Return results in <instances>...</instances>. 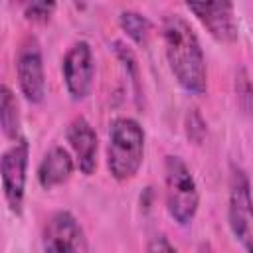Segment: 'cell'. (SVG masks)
<instances>
[{
  "label": "cell",
  "instance_id": "cell-7",
  "mask_svg": "<svg viewBox=\"0 0 253 253\" xmlns=\"http://www.w3.org/2000/svg\"><path fill=\"white\" fill-rule=\"evenodd\" d=\"M16 77L22 97L32 103L40 105L45 99L47 85H45V67H43V53L42 45L36 36H26L16 53Z\"/></svg>",
  "mask_w": 253,
  "mask_h": 253
},
{
  "label": "cell",
  "instance_id": "cell-6",
  "mask_svg": "<svg viewBox=\"0 0 253 253\" xmlns=\"http://www.w3.org/2000/svg\"><path fill=\"white\" fill-rule=\"evenodd\" d=\"M43 253H91L87 233L69 210H55L42 227Z\"/></svg>",
  "mask_w": 253,
  "mask_h": 253
},
{
  "label": "cell",
  "instance_id": "cell-9",
  "mask_svg": "<svg viewBox=\"0 0 253 253\" xmlns=\"http://www.w3.org/2000/svg\"><path fill=\"white\" fill-rule=\"evenodd\" d=\"M186 8L200 20L208 34L219 43H233L239 38V24L231 2H188Z\"/></svg>",
  "mask_w": 253,
  "mask_h": 253
},
{
  "label": "cell",
  "instance_id": "cell-13",
  "mask_svg": "<svg viewBox=\"0 0 253 253\" xmlns=\"http://www.w3.org/2000/svg\"><path fill=\"white\" fill-rule=\"evenodd\" d=\"M111 45H113V51H115L117 59L121 61V65H123L128 81H130V87L134 91L136 105L140 107L142 97H144V91H142V81H140V65H138V59H136V55H134V51H132V47L128 43H125L121 40H115Z\"/></svg>",
  "mask_w": 253,
  "mask_h": 253
},
{
  "label": "cell",
  "instance_id": "cell-15",
  "mask_svg": "<svg viewBox=\"0 0 253 253\" xmlns=\"http://www.w3.org/2000/svg\"><path fill=\"white\" fill-rule=\"evenodd\" d=\"M235 101L237 107L243 115H251L253 113V83L249 73L241 67L235 71Z\"/></svg>",
  "mask_w": 253,
  "mask_h": 253
},
{
  "label": "cell",
  "instance_id": "cell-12",
  "mask_svg": "<svg viewBox=\"0 0 253 253\" xmlns=\"http://www.w3.org/2000/svg\"><path fill=\"white\" fill-rule=\"evenodd\" d=\"M22 121H20V105L14 91L2 83L0 85V126L6 138L12 142L22 136Z\"/></svg>",
  "mask_w": 253,
  "mask_h": 253
},
{
  "label": "cell",
  "instance_id": "cell-4",
  "mask_svg": "<svg viewBox=\"0 0 253 253\" xmlns=\"http://www.w3.org/2000/svg\"><path fill=\"white\" fill-rule=\"evenodd\" d=\"M227 225L245 253H253V190L247 172L231 164L227 186Z\"/></svg>",
  "mask_w": 253,
  "mask_h": 253
},
{
  "label": "cell",
  "instance_id": "cell-5",
  "mask_svg": "<svg viewBox=\"0 0 253 253\" xmlns=\"http://www.w3.org/2000/svg\"><path fill=\"white\" fill-rule=\"evenodd\" d=\"M28 162H30V142L22 134L14 140L0 158V180L2 194L8 210L14 215H22L24 198H26V182H28Z\"/></svg>",
  "mask_w": 253,
  "mask_h": 253
},
{
  "label": "cell",
  "instance_id": "cell-8",
  "mask_svg": "<svg viewBox=\"0 0 253 253\" xmlns=\"http://www.w3.org/2000/svg\"><path fill=\"white\" fill-rule=\"evenodd\" d=\"M61 77L71 101H85L95 83V57L87 40L73 42L61 57Z\"/></svg>",
  "mask_w": 253,
  "mask_h": 253
},
{
  "label": "cell",
  "instance_id": "cell-16",
  "mask_svg": "<svg viewBox=\"0 0 253 253\" xmlns=\"http://www.w3.org/2000/svg\"><path fill=\"white\" fill-rule=\"evenodd\" d=\"M184 130H186L188 140L194 142V144H202L206 140V136H208V123L204 121L202 113L196 107L188 109V113L184 117Z\"/></svg>",
  "mask_w": 253,
  "mask_h": 253
},
{
  "label": "cell",
  "instance_id": "cell-11",
  "mask_svg": "<svg viewBox=\"0 0 253 253\" xmlns=\"http://www.w3.org/2000/svg\"><path fill=\"white\" fill-rule=\"evenodd\" d=\"M75 168H77V164H75L73 154L61 144H53L42 156L38 170H36V178L43 190H53V188L69 182Z\"/></svg>",
  "mask_w": 253,
  "mask_h": 253
},
{
  "label": "cell",
  "instance_id": "cell-1",
  "mask_svg": "<svg viewBox=\"0 0 253 253\" xmlns=\"http://www.w3.org/2000/svg\"><path fill=\"white\" fill-rule=\"evenodd\" d=\"M164 55L176 83L194 97L208 91V65L198 34L182 14H166L160 22Z\"/></svg>",
  "mask_w": 253,
  "mask_h": 253
},
{
  "label": "cell",
  "instance_id": "cell-2",
  "mask_svg": "<svg viewBox=\"0 0 253 253\" xmlns=\"http://www.w3.org/2000/svg\"><path fill=\"white\" fill-rule=\"evenodd\" d=\"M146 134L132 117H115L107 130V170L117 182L132 180L144 160Z\"/></svg>",
  "mask_w": 253,
  "mask_h": 253
},
{
  "label": "cell",
  "instance_id": "cell-14",
  "mask_svg": "<svg viewBox=\"0 0 253 253\" xmlns=\"http://www.w3.org/2000/svg\"><path fill=\"white\" fill-rule=\"evenodd\" d=\"M119 26L136 45H148V40L152 34V22L144 14H140L138 10H130V8L121 10Z\"/></svg>",
  "mask_w": 253,
  "mask_h": 253
},
{
  "label": "cell",
  "instance_id": "cell-18",
  "mask_svg": "<svg viewBox=\"0 0 253 253\" xmlns=\"http://www.w3.org/2000/svg\"><path fill=\"white\" fill-rule=\"evenodd\" d=\"M146 253H178L164 233H154L146 243Z\"/></svg>",
  "mask_w": 253,
  "mask_h": 253
},
{
  "label": "cell",
  "instance_id": "cell-3",
  "mask_svg": "<svg viewBox=\"0 0 253 253\" xmlns=\"http://www.w3.org/2000/svg\"><path fill=\"white\" fill-rule=\"evenodd\" d=\"M164 200L168 215L186 227L200 210V188L192 168L178 154L164 156Z\"/></svg>",
  "mask_w": 253,
  "mask_h": 253
},
{
  "label": "cell",
  "instance_id": "cell-19",
  "mask_svg": "<svg viewBox=\"0 0 253 253\" xmlns=\"http://www.w3.org/2000/svg\"><path fill=\"white\" fill-rule=\"evenodd\" d=\"M196 253H217V251L213 249V245H211L210 241H200V243H198Z\"/></svg>",
  "mask_w": 253,
  "mask_h": 253
},
{
  "label": "cell",
  "instance_id": "cell-10",
  "mask_svg": "<svg viewBox=\"0 0 253 253\" xmlns=\"http://www.w3.org/2000/svg\"><path fill=\"white\" fill-rule=\"evenodd\" d=\"M65 138L69 142L79 172L83 176H93V172L97 170V152H99V138L93 125L83 115H77L67 125Z\"/></svg>",
  "mask_w": 253,
  "mask_h": 253
},
{
  "label": "cell",
  "instance_id": "cell-17",
  "mask_svg": "<svg viewBox=\"0 0 253 253\" xmlns=\"http://www.w3.org/2000/svg\"><path fill=\"white\" fill-rule=\"evenodd\" d=\"M55 2H47V0H38V2H28L24 6V18L28 22L34 24H45L49 22V18L55 12Z\"/></svg>",
  "mask_w": 253,
  "mask_h": 253
}]
</instances>
